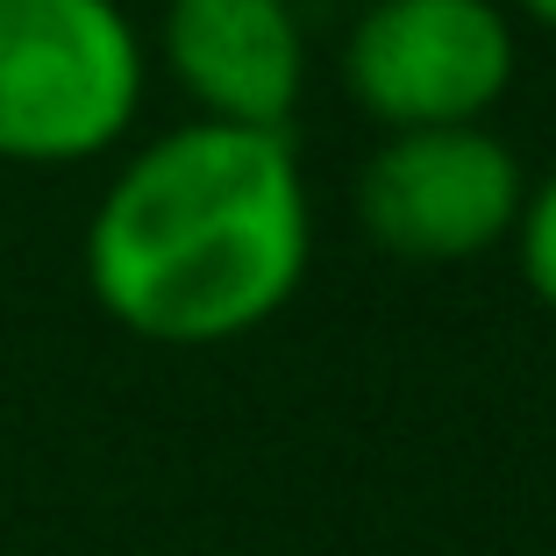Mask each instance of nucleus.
<instances>
[{
	"label": "nucleus",
	"instance_id": "1",
	"mask_svg": "<svg viewBox=\"0 0 556 556\" xmlns=\"http://www.w3.org/2000/svg\"><path fill=\"white\" fill-rule=\"evenodd\" d=\"M314 264V193L293 136L179 122L115 164L79 236L93 307L136 343L257 336Z\"/></svg>",
	"mask_w": 556,
	"mask_h": 556
},
{
	"label": "nucleus",
	"instance_id": "2",
	"mask_svg": "<svg viewBox=\"0 0 556 556\" xmlns=\"http://www.w3.org/2000/svg\"><path fill=\"white\" fill-rule=\"evenodd\" d=\"M150 43L122 0H0V164L65 172L129 143Z\"/></svg>",
	"mask_w": 556,
	"mask_h": 556
},
{
	"label": "nucleus",
	"instance_id": "3",
	"mask_svg": "<svg viewBox=\"0 0 556 556\" xmlns=\"http://www.w3.org/2000/svg\"><path fill=\"white\" fill-rule=\"evenodd\" d=\"M514 72L521 36L507 0H364L343 29V93L386 136L485 122Z\"/></svg>",
	"mask_w": 556,
	"mask_h": 556
},
{
	"label": "nucleus",
	"instance_id": "4",
	"mask_svg": "<svg viewBox=\"0 0 556 556\" xmlns=\"http://www.w3.org/2000/svg\"><path fill=\"white\" fill-rule=\"evenodd\" d=\"M521 193V157L485 122L378 136V150L357 164V222L400 264H471L500 250Z\"/></svg>",
	"mask_w": 556,
	"mask_h": 556
},
{
	"label": "nucleus",
	"instance_id": "5",
	"mask_svg": "<svg viewBox=\"0 0 556 556\" xmlns=\"http://www.w3.org/2000/svg\"><path fill=\"white\" fill-rule=\"evenodd\" d=\"M150 58L193 100V122L222 129L286 136L307 93V22L293 0H164Z\"/></svg>",
	"mask_w": 556,
	"mask_h": 556
},
{
	"label": "nucleus",
	"instance_id": "6",
	"mask_svg": "<svg viewBox=\"0 0 556 556\" xmlns=\"http://www.w3.org/2000/svg\"><path fill=\"white\" fill-rule=\"evenodd\" d=\"M514 264H521V286L556 314V172L528 179L521 214H514V236H507Z\"/></svg>",
	"mask_w": 556,
	"mask_h": 556
},
{
	"label": "nucleus",
	"instance_id": "7",
	"mask_svg": "<svg viewBox=\"0 0 556 556\" xmlns=\"http://www.w3.org/2000/svg\"><path fill=\"white\" fill-rule=\"evenodd\" d=\"M528 22H542V29H556V0H514Z\"/></svg>",
	"mask_w": 556,
	"mask_h": 556
}]
</instances>
